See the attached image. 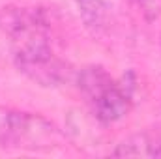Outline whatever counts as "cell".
<instances>
[{"mask_svg":"<svg viewBox=\"0 0 161 159\" xmlns=\"http://www.w3.org/2000/svg\"><path fill=\"white\" fill-rule=\"evenodd\" d=\"M116 80L113 79L107 73V69H103L101 66H86L77 73V86H79L80 94L86 97L88 103L97 99Z\"/></svg>","mask_w":161,"mask_h":159,"instance_id":"cell-5","label":"cell"},{"mask_svg":"<svg viewBox=\"0 0 161 159\" xmlns=\"http://www.w3.org/2000/svg\"><path fill=\"white\" fill-rule=\"evenodd\" d=\"M17 69L32 82L43 88H56L73 77V69L68 62L58 58L53 51V43H43L13 52Z\"/></svg>","mask_w":161,"mask_h":159,"instance_id":"cell-2","label":"cell"},{"mask_svg":"<svg viewBox=\"0 0 161 159\" xmlns=\"http://www.w3.org/2000/svg\"><path fill=\"white\" fill-rule=\"evenodd\" d=\"M131 103L133 96L124 90L120 82H114L90 105H92V114L99 120L101 125H111L127 116V112L131 111Z\"/></svg>","mask_w":161,"mask_h":159,"instance_id":"cell-3","label":"cell"},{"mask_svg":"<svg viewBox=\"0 0 161 159\" xmlns=\"http://www.w3.org/2000/svg\"><path fill=\"white\" fill-rule=\"evenodd\" d=\"M75 4L84 26L90 32L99 34L109 26L111 8L105 0H75Z\"/></svg>","mask_w":161,"mask_h":159,"instance_id":"cell-6","label":"cell"},{"mask_svg":"<svg viewBox=\"0 0 161 159\" xmlns=\"http://www.w3.org/2000/svg\"><path fill=\"white\" fill-rule=\"evenodd\" d=\"M114 157H152L161 159V123L146 127L124 139L113 152Z\"/></svg>","mask_w":161,"mask_h":159,"instance_id":"cell-4","label":"cell"},{"mask_svg":"<svg viewBox=\"0 0 161 159\" xmlns=\"http://www.w3.org/2000/svg\"><path fill=\"white\" fill-rule=\"evenodd\" d=\"M62 135L47 118L26 111L0 107V146L51 150L60 146Z\"/></svg>","mask_w":161,"mask_h":159,"instance_id":"cell-1","label":"cell"},{"mask_svg":"<svg viewBox=\"0 0 161 159\" xmlns=\"http://www.w3.org/2000/svg\"><path fill=\"white\" fill-rule=\"evenodd\" d=\"M141 15L148 21L154 23L161 17V0H135Z\"/></svg>","mask_w":161,"mask_h":159,"instance_id":"cell-7","label":"cell"}]
</instances>
